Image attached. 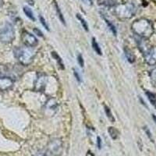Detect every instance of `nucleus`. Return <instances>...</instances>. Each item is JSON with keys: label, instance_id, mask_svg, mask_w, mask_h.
I'll return each instance as SVG.
<instances>
[{"label": "nucleus", "instance_id": "obj_1", "mask_svg": "<svg viewBox=\"0 0 156 156\" xmlns=\"http://www.w3.org/2000/svg\"><path fill=\"white\" fill-rule=\"evenodd\" d=\"M131 29L136 35L141 38L147 39L154 33V26L151 21L145 18H140L133 22Z\"/></svg>", "mask_w": 156, "mask_h": 156}, {"label": "nucleus", "instance_id": "obj_2", "mask_svg": "<svg viewBox=\"0 0 156 156\" xmlns=\"http://www.w3.org/2000/svg\"><path fill=\"white\" fill-rule=\"evenodd\" d=\"M14 55L18 60V62L22 66H27L32 63L35 57L36 52L33 48L30 47H17L13 51Z\"/></svg>", "mask_w": 156, "mask_h": 156}, {"label": "nucleus", "instance_id": "obj_3", "mask_svg": "<svg viewBox=\"0 0 156 156\" xmlns=\"http://www.w3.org/2000/svg\"><path fill=\"white\" fill-rule=\"evenodd\" d=\"M136 7L133 3L126 2L115 5L114 12L115 16L119 19L126 20L133 17L136 13Z\"/></svg>", "mask_w": 156, "mask_h": 156}, {"label": "nucleus", "instance_id": "obj_4", "mask_svg": "<svg viewBox=\"0 0 156 156\" xmlns=\"http://www.w3.org/2000/svg\"><path fill=\"white\" fill-rule=\"evenodd\" d=\"M15 38V30L11 23H4L0 28V41L2 43H11Z\"/></svg>", "mask_w": 156, "mask_h": 156}, {"label": "nucleus", "instance_id": "obj_5", "mask_svg": "<svg viewBox=\"0 0 156 156\" xmlns=\"http://www.w3.org/2000/svg\"><path fill=\"white\" fill-rule=\"evenodd\" d=\"M48 151L52 155L58 156L62 151V141L61 139L55 138L48 144Z\"/></svg>", "mask_w": 156, "mask_h": 156}, {"label": "nucleus", "instance_id": "obj_6", "mask_svg": "<svg viewBox=\"0 0 156 156\" xmlns=\"http://www.w3.org/2000/svg\"><path fill=\"white\" fill-rule=\"evenodd\" d=\"M21 40L25 46L30 47V48H34L38 43L37 37L32 34H30V33H29L27 30H23L22 32Z\"/></svg>", "mask_w": 156, "mask_h": 156}, {"label": "nucleus", "instance_id": "obj_7", "mask_svg": "<svg viewBox=\"0 0 156 156\" xmlns=\"http://www.w3.org/2000/svg\"><path fill=\"white\" fill-rule=\"evenodd\" d=\"M47 80L48 79H47L46 75L41 73H37V77L34 80V90L39 92H43L46 87Z\"/></svg>", "mask_w": 156, "mask_h": 156}, {"label": "nucleus", "instance_id": "obj_8", "mask_svg": "<svg viewBox=\"0 0 156 156\" xmlns=\"http://www.w3.org/2000/svg\"><path fill=\"white\" fill-rule=\"evenodd\" d=\"M57 108H58V103H57L56 100L53 98H51L48 101H46L45 105L44 107V114L47 116H52L56 112Z\"/></svg>", "mask_w": 156, "mask_h": 156}, {"label": "nucleus", "instance_id": "obj_9", "mask_svg": "<svg viewBox=\"0 0 156 156\" xmlns=\"http://www.w3.org/2000/svg\"><path fill=\"white\" fill-rule=\"evenodd\" d=\"M144 58L146 63L149 66L156 64V46H152L144 51Z\"/></svg>", "mask_w": 156, "mask_h": 156}, {"label": "nucleus", "instance_id": "obj_10", "mask_svg": "<svg viewBox=\"0 0 156 156\" xmlns=\"http://www.w3.org/2000/svg\"><path fill=\"white\" fill-rule=\"evenodd\" d=\"M14 80L9 76H0V90H6L13 85Z\"/></svg>", "mask_w": 156, "mask_h": 156}, {"label": "nucleus", "instance_id": "obj_11", "mask_svg": "<svg viewBox=\"0 0 156 156\" xmlns=\"http://www.w3.org/2000/svg\"><path fill=\"white\" fill-rule=\"evenodd\" d=\"M54 7H55V11H56L57 16H58V19L60 20V21L62 22V24L66 25V21H65V18H64L63 14H62V11H61L60 8H59V6H58V3H57L55 0H54Z\"/></svg>", "mask_w": 156, "mask_h": 156}, {"label": "nucleus", "instance_id": "obj_12", "mask_svg": "<svg viewBox=\"0 0 156 156\" xmlns=\"http://www.w3.org/2000/svg\"><path fill=\"white\" fill-rule=\"evenodd\" d=\"M98 4L106 7H112L116 5V2L115 0H98Z\"/></svg>", "mask_w": 156, "mask_h": 156}, {"label": "nucleus", "instance_id": "obj_13", "mask_svg": "<svg viewBox=\"0 0 156 156\" xmlns=\"http://www.w3.org/2000/svg\"><path fill=\"white\" fill-rule=\"evenodd\" d=\"M124 53L126 55V58H127L128 62L130 63H133L135 61V55L133 53V51L128 48H124Z\"/></svg>", "mask_w": 156, "mask_h": 156}, {"label": "nucleus", "instance_id": "obj_14", "mask_svg": "<svg viewBox=\"0 0 156 156\" xmlns=\"http://www.w3.org/2000/svg\"><path fill=\"white\" fill-rule=\"evenodd\" d=\"M108 132L109 133V136H111V138L112 140H116L119 136V131L115 129L113 126H109L108 128Z\"/></svg>", "mask_w": 156, "mask_h": 156}, {"label": "nucleus", "instance_id": "obj_15", "mask_svg": "<svg viewBox=\"0 0 156 156\" xmlns=\"http://www.w3.org/2000/svg\"><path fill=\"white\" fill-rule=\"evenodd\" d=\"M104 110H105V115H106V116L108 117V119H109L110 122H115V118H114V115L113 114H112L111 109H110V108H108L106 105H104Z\"/></svg>", "mask_w": 156, "mask_h": 156}, {"label": "nucleus", "instance_id": "obj_16", "mask_svg": "<svg viewBox=\"0 0 156 156\" xmlns=\"http://www.w3.org/2000/svg\"><path fill=\"white\" fill-rule=\"evenodd\" d=\"M23 12H24L25 15H26L29 19L31 20L32 21H34V20H35V17H34V16L33 11L31 10L30 8H29L28 6H24V7H23Z\"/></svg>", "mask_w": 156, "mask_h": 156}, {"label": "nucleus", "instance_id": "obj_17", "mask_svg": "<svg viewBox=\"0 0 156 156\" xmlns=\"http://www.w3.org/2000/svg\"><path fill=\"white\" fill-rule=\"evenodd\" d=\"M149 76H150L151 84H152L154 88H156V68H154V69L150 71Z\"/></svg>", "mask_w": 156, "mask_h": 156}, {"label": "nucleus", "instance_id": "obj_18", "mask_svg": "<svg viewBox=\"0 0 156 156\" xmlns=\"http://www.w3.org/2000/svg\"><path fill=\"white\" fill-rule=\"evenodd\" d=\"M91 45H92V48L94 50V51H95L96 53L98 54V55H101V48L99 47V44H98V42L96 41L95 38L94 37H93L92 38V41H91Z\"/></svg>", "mask_w": 156, "mask_h": 156}, {"label": "nucleus", "instance_id": "obj_19", "mask_svg": "<svg viewBox=\"0 0 156 156\" xmlns=\"http://www.w3.org/2000/svg\"><path fill=\"white\" fill-rule=\"evenodd\" d=\"M51 55H52V57H53L55 60H56L57 63L58 64L59 67H60L62 69H64V65H63V62H62V58H61V57L59 56V55H58V54L55 52V51H52V52H51Z\"/></svg>", "mask_w": 156, "mask_h": 156}, {"label": "nucleus", "instance_id": "obj_20", "mask_svg": "<svg viewBox=\"0 0 156 156\" xmlns=\"http://www.w3.org/2000/svg\"><path fill=\"white\" fill-rule=\"evenodd\" d=\"M76 18H77L78 20L80 22V23H81L82 27H83V29H84L85 30H87V31H88V25H87V22H86L85 20L82 17L81 15L76 14Z\"/></svg>", "mask_w": 156, "mask_h": 156}, {"label": "nucleus", "instance_id": "obj_21", "mask_svg": "<svg viewBox=\"0 0 156 156\" xmlns=\"http://www.w3.org/2000/svg\"><path fill=\"white\" fill-rule=\"evenodd\" d=\"M146 94H147V98H148V99H149V101H150V102H151L153 105H155V104H156L155 95H154L153 93L149 92V91L146 92Z\"/></svg>", "mask_w": 156, "mask_h": 156}, {"label": "nucleus", "instance_id": "obj_22", "mask_svg": "<svg viewBox=\"0 0 156 156\" xmlns=\"http://www.w3.org/2000/svg\"><path fill=\"white\" fill-rule=\"evenodd\" d=\"M39 20H40V22H41V23L42 24L43 27L46 29V30H49V27H48V23H47L46 20H44V18L41 15H39Z\"/></svg>", "mask_w": 156, "mask_h": 156}, {"label": "nucleus", "instance_id": "obj_23", "mask_svg": "<svg viewBox=\"0 0 156 156\" xmlns=\"http://www.w3.org/2000/svg\"><path fill=\"white\" fill-rule=\"evenodd\" d=\"M105 21H106V23H107V24H108V27H109L110 30H112V33H113L114 35H116L117 31H116V28H115V26H114V25L112 24V23H111V22H109V21H108V20H105Z\"/></svg>", "mask_w": 156, "mask_h": 156}, {"label": "nucleus", "instance_id": "obj_24", "mask_svg": "<svg viewBox=\"0 0 156 156\" xmlns=\"http://www.w3.org/2000/svg\"><path fill=\"white\" fill-rule=\"evenodd\" d=\"M77 62L80 67H83V66H84V60H83V58L81 54H79L77 55Z\"/></svg>", "mask_w": 156, "mask_h": 156}, {"label": "nucleus", "instance_id": "obj_25", "mask_svg": "<svg viewBox=\"0 0 156 156\" xmlns=\"http://www.w3.org/2000/svg\"><path fill=\"white\" fill-rule=\"evenodd\" d=\"M73 74H74V76L76 77V80H77L78 82H81V78H80V74H79V73L76 70V69H73Z\"/></svg>", "mask_w": 156, "mask_h": 156}, {"label": "nucleus", "instance_id": "obj_26", "mask_svg": "<svg viewBox=\"0 0 156 156\" xmlns=\"http://www.w3.org/2000/svg\"><path fill=\"white\" fill-rule=\"evenodd\" d=\"M34 34H37V35L39 36V37H44V35H43V33L41 32V30H39L37 27L34 28Z\"/></svg>", "mask_w": 156, "mask_h": 156}, {"label": "nucleus", "instance_id": "obj_27", "mask_svg": "<svg viewBox=\"0 0 156 156\" xmlns=\"http://www.w3.org/2000/svg\"><path fill=\"white\" fill-rule=\"evenodd\" d=\"M34 156H47V154L45 151H38L37 153L34 154Z\"/></svg>", "mask_w": 156, "mask_h": 156}, {"label": "nucleus", "instance_id": "obj_28", "mask_svg": "<svg viewBox=\"0 0 156 156\" xmlns=\"http://www.w3.org/2000/svg\"><path fill=\"white\" fill-rule=\"evenodd\" d=\"M97 147H98V149L101 148V139L100 136L97 137Z\"/></svg>", "mask_w": 156, "mask_h": 156}, {"label": "nucleus", "instance_id": "obj_29", "mask_svg": "<svg viewBox=\"0 0 156 156\" xmlns=\"http://www.w3.org/2000/svg\"><path fill=\"white\" fill-rule=\"evenodd\" d=\"M82 1L89 5H91L93 4V0H82Z\"/></svg>", "mask_w": 156, "mask_h": 156}, {"label": "nucleus", "instance_id": "obj_30", "mask_svg": "<svg viewBox=\"0 0 156 156\" xmlns=\"http://www.w3.org/2000/svg\"><path fill=\"white\" fill-rule=\"evenodd\" d=\"M145 131H146V133H147V136H149V138L151 139V141H153V140H152V137H151V133H150V131H149V129H145Z\"/></svg>", "mask_w": 156, "mask_h": 156}, {"label": "nucleus", "instance_id": "obj_31", "mask_svg": "<svg viewBox=\"0 0 156 156\" xmlns=\"http://www.w3.org/2000/svg\"><path fill=\"white\" fill-rule=\"evenodd\" d=\"M86 156H94V154H93L92 152H90V151H87V154H86Z\"/></svg>", "mask_w": 156, "mask_h": 156}, {"label": "nucleus", "instance_id": "obj_32", "mask_svg": "<svg viewBox=\"0 0 156 156\" xmlns=\"http://www.w3.org/2000/svg\"><path fill=\"white\" fill-rule=\"evenodd\" d=\"M152 117H153V119H154V121L155 122V123H156V115H152Z\"/></svg>", "mask_w": 156, "mask_h": 156}, {"label": "nucleus", "instance_id": "obj_33", "mask_svg": "<svg viewBox=\"0 0 156 156\" xmlns=\"http://www.w3.org/2000/svg\"><path fill=\"white\" fill-rule=\"evenodd\" d=\"M2 4H3V0H0V7L2 6Z\"/></svg>", "mask_w": 156, "mask_h": 156}, {"label": "nucleus", "instance_id": "obj_34", "mask_svg": "<svg viewBox=\"0 0 156 156\" xmlns=\"http://www.w3.org/2000/svg\"><path fill=\"white\" fill-rule=\"evenodd\" d=\"M154 106H155V108H156V104H155V105H154Z\"/></svg>", "mask_w": 156, "mask_h": 156}]
</instances>
